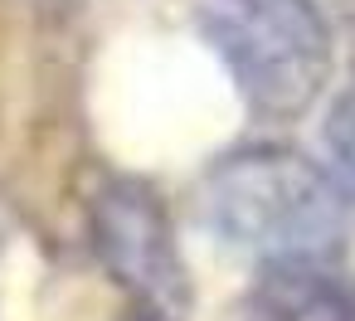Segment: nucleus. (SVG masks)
Segmentation results:
<instances>
[{"mask_svg":"<svg viewBox=\"0 0 355 321\" xmlns=\"http://www.w3.org/2000/svg\"><path fill=\"white\" fill-rule=\"evenodd\" d=\"M127 321H185V316H171V311H156V306H137V302H132Z\"/></svg>","mask_w":355,"mask_h":321,"instance_id":"nucleus-6","label":"nucleus"},{"mask_svg":"<svg viewBox=\"0 0 355 321\" xmlns=\"http://www.w3.org/2000/svg\"><path fill=\"white\" fill-rule=\"evenodd\" d=\"M83 219H88V248L137 306L190 316L185 258L171 214L146 180L103 175L83 200Z\"/></svg>","mask_w":355,"mask_h":321,"instance_id":"nucleus-3","label":"nucleus"},{"mask_svg":"<svg viewBox=\"0 0 355 321\" xmlns=\"http://www.w3.org/2000/svg\"><path fill=\"white\" fill-rule=\"evenodd\" d=\"M326 146H331L340 175L355 185V88L331 107V117H326Z\"/></svg>","mask_w":355,"mask_h":321,"instance_id":"nucleus-5","label":"nucleus"},{"mask_svg":"<svg viewBox=\"0 0 355 321\" xmlns=\"http://www.w3.org/2000/svg\"><path fill=\"white\" fill-rule=\"evenodd\" d=\"M195 25L263 122L302 117L331 78L336 44L311 0H195Z\"/></svg>","mask_w":355,"mask_h":321,"instance_id":"nucleus-2","label":"nucleus"},{"mask_svg":"<svg viewBox=\"0 0 355 321\" xmlns=\"http://www.w3.org/2000/svg\"><path fill=\"white\" fill-rule=\"evenodd\" d=\"M209 234L258 263L336 258L350 234V190L287 146H248L200 180Z\"/></svg>","mask_w":355,"mask_h":321,"instance_id":"nucleus-1","label":"nucleus"},{"mask_svg":"<svg viewBox=\"0 0 355 321\" xmlns=\"http://www.w3.org/2000/svg\"><path fill=\"white\" fill-rule=\"evenodd\" d=\"M243 321H355V287L331 272V258L263 263L243 297Z\"/></svg>","mask_w":355,"mask_h":321,"instance_id":"nucleus-4","label":"nucleus"}]
</instances>
